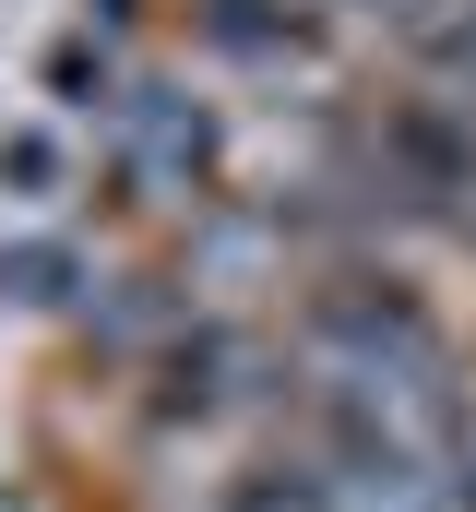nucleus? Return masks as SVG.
<instances>
[{
	"label": "nucleus",
	"instance_id": "0eeeda50",
	"mask_svg": "<svg viewBox=\"0 0 476 512\" xmlns=\"http://www.w3.org/2000/svg\"><path fill=\"white\" fill-rule=\"evenodd\" d=\"M369 12H393V24H417V12H429V0H369Z\"/></svg>",
	"mask_w": 476,
	"mask_h": 512
},
{
	"label": "nucleus",
	"instance_id": "6e6552de",
	"mask_svg": "<svg viewBox=\"0 0 476 512\" xmlns=\"http://www.w3.org/2000/svg\"><path fill=\"white\" fill-rule=\"evenodd\" d=\"M465 512H476V453H465Z\"/></svg>",
	"mask_w": 476,
	"mask_h": 512
},
{
	"label": "nucleus",
	"instance_id": "423d86ee",
	"mask_svg": "<svg viewBox=\"0 0 476 512\" xmlns=\"http://www.w3.org/2000/svg\"><path fill=\"white\" fill-rule=\"evenodd\" d=\"M0 179H12V191H48V179H60V143H48V131H12V143H0Z\"/></svg>",
	"mask_w": 476,
	"mask_h": 512
},
{
	"label": "nucleus",
	"instance_id": "20e7f679",
	"mask_svg": "<svg viewBox=\"0 0 476 512\" xmlns=\"http://www.w3.org/2000/svg\"><path fill=\"white\" fill-rule=\"evenodd\" d=\"M84 298V251L72 239H12L0 251V310H72Z\"/></svg>",
	"mask_w": 476,
	"mask_h": 512
},
{
	"label": "nucleus",
	"instance_id": "f257e3e1",
	"mask_svg": "<svg viewBox=\"0 0 476 512\" xmlns=\"http://www.w3.org/2000/svg\"><path fill=\"white\" fill-rule=\"evenodd\" d=\"M381 179L405 203H453V191H476V131H453L441 108H405L381 131Z\"/></svg>",
	"mask_w": 476,
	"mask_h": 512
},
{
	"label": "nucleus",
	"instance_id": "39448f33",
	"mask_svg": "<svg viewBox=\"0 0 476 512\" xmlns=\"http://www.w3.org/2000/svg\"><path fill=\"white\" fill-rule=\"evenodd\" d=\"M405 36H417V60H429V72H476V0H429Z\"/></svg>",
	"mask_w": 476,
	"mask_h": 512
},
{
	"label": "nucleus",
	"instance_id": "f03ea898",
	"mask_svg": "<svg viewBox=\"0 0 476 512\" xmlns=\"http://www.w3.org/2000/svg\"><path fill=\"white\" fill-rule=\"evenodd\" d=\"M131 155H143L155 179H203V167H215V120H203L191 96L143 84V96H131Z\"/></svg>",
	"mask_w": 476,
	"mask_h": 512
},
{
	"label": "nucleus",
	"instance_id": "7ed1b4c3",
	"mask_svg": "<svg viewBox=\"0 0 476 512\" xmlns=\"http://www.w3.org/2000/svg\"><path fill=\"white\" fill-rule=\"evenodd\" d=\"M203 36L227 60H310V24L286 0H203Z\"/></svg>",
	"mask_w": 476,
	"mask_h": 512
}]
</instances>
